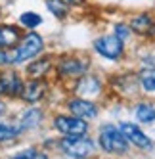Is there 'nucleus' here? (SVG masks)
<instances>
[{
	"label": "nucleus",
	"instance_id": "obj_1",
	"mask_svg": "<svg viewBox=\"0 0 155 159\" xmlns=\"http://www.w3.org/2000/svg\"><path fill=\"white\" fill-rule=\"evenodd\" d=\"M98 144L102 148V152L109 155H126L130 150V144L126 142L125 134L121 132L119 125H113V123H105L100 127Z\"/></svg>",
	"mask_w": 155,
	"mask_h": 159
},
{
	"label": "nucleus",
	"instance_id": "obj_2",
	"mask_svg": "<svg viewBox=\"0 0 155 159\" xmlns=\"http://www.w3.org/2000/svg\"><path fill=\"white\" fill-rule=\"evenodd\" d=\"M44 50V39L35 31H29L25 33L23 37L19 39V42L12 48V60L14 65H21V63H27L31 60H35L37 56H40Z\"/></svg>",
	"mask_w": 155,
	"mask_h": 159
},
{
	"label": "nucleus",
	"instance_id": "obj_3",
	"mask_svg": "<svg viewBox=\"0 0 155 159\" xmlns=\"http://www.w3.org/2000/svg\"><path fill=\"white\" fill-rule=\"evenodd\" d=\"M60 148L65 155H69L73 159H86L96 152V144L90 136H65L60 142Z\"/></svg>",
	"mask_w": 155,
	"mask_h": 159
},
{
	"label": "nucleus",
	"instance_id": "obj_4",
	"mask_svg": "<svg viewBox=\"0 0 155 159\" xmlns=\"http://www.w3.org/2000/svg\"><path fill=\"white\" fill-rule=\"evenodd\" d=\"M94 52L109 61H119L125 58V40H121L117 35H102L94 40Z\"/></svg>",
	"mask_w": 155,
	"mask_h": 159
},
{
	"label": "nucleus",
	"instance_id": "obj_5",
	"mask_svg": "<svg viewBox=\"0 0 155 159\" xmlns=\"http://www.w3.org/2000/svg\"><path fill=\"white\" fill-rule=\"evenodd\" d=\"M119 129L121 132L125 134V138L130 146H134L136 150L140 152H151L153 150V140L142 130V127L138 123H132V121H121L119 123Z\"/></svg>",
	"mask_w": 155,
	"mask_h": 159
},
{
	"label": "nucleus",
	"instance_id": "obj_6",
	"mask_svg": "<svg viewBox=\"0 0 155 159\" xmlns=\"http://www.w3.org/2000/svg\"><path fill=\"white\" fill-rule=\"evenodd\" d=\"M54 129L63 136H82L88 134V125L86 119H81L77 115H56L54 117Z\"/></svg>",
	"mask_w": 155,
	"mask_h": 159
},
{
	"label": "nucleus",
	"instance_id": "obj_7",
	"mask_svg": "<svg viewBox=\"0 0 155 159\" xmlns=\"http://www.w3.org/2000/svg\"><path fill=\"white\" fill-rule=\"evenodd\" d=\"M88 67H90V60H88V58H79V56H63V58H60V61L56 63V71L61 77L79 79L84 73H88Z\"/></svg>",
	"mask_w": 155,
	"mask_h": 159
},
{
	"label": "nucleus",
	"instance_id": "obj_8",
	"mask_svg": "<svg viewBox=\"0 0 155 159\" xmlns=\"http://www.w3.org/2000/svg\"><path fill=\"white\" fill-rule=\"evenodd\" d=\"M23 84H25L23 79H21L19 73L14 71V69H4L0 73V94L2 96H10V98L21 96Z\"/></svg>",
	"mask_w": 155,
	"mask_h": 159
},
{
	"label": "nucleus",
	"instance_id": "obj_9",
	"mask_svg": "<svg viewBox=\"0 0 155 159\" xmlns=\"http://www.w3.org/2000/svg\"><path fill=\"white\" fill-rule=\"evenodd\" d=\"M67 109L71 115H77V117H81V119H86V121H90V119H96L98 117V113H100V107L98 104H94L92 100H88V98H73L67 102Z\"/></svg>",
	"mask_w": 155,
	"mask_h": 159
},
{
	"label": "nucleus",
	"instance_id": "obj_10",
	"mask_svg": "<svg viewBox=\"0 0 155 159\" xmlns=\"http://www.w3.org/2000/svg\"><path fill=\"white\" fill-rule=\"evenodd\" d=\"M130 29L132 33H136V35L140 37H146V39H151L155 40V17L148 12H144V14H138L130 19Z\"/></svg>",
	"mask_w": 155,
	"mask_h": 159
},
{
	"label": "nucleus",
	"instance_id": "obj_11",
	"mask_svg": "<svg viewBox=\"0 0 155 159\" xmlns=\"http://www.w3.org/2000/svg\"><path fill=\"white\" fill-rule=\"evenodd\" d=\"M48 92V83L44 79H31L29 83L23 84V90H21V98H23L27 104H37L40 102Z\"/></svg>",
	"mask_w": 155,
	"mask_h": 159
},
{
	"label": "nucleus",
	"instance_id": "obj_12",
	"mask_svg": "<svg viewBox=\"0 0 155 159\" xmlns=\"http://www.w3.org/2000/svg\"><path fill=\"white\" fill-rule=\"evenodd\" d=\"M102 79L92 75V73H84L82 77H79V83H77V92L82 98H90V96H98L102 92Z\"/></svg>",
	"mask_w": 155,
	"mask_h": 159
},
{
	"label": "nucleus",
	"instance_id": "obj_13",
	"mask_svg": "<svg viewBox=\"0 0 155 159\" xmlns=\"http://www.w3.org/2000/svg\"><path fill=\"white\" fill-rule=\"evenodd\" d=\"M23 37L21 27L14 23H0V48H14Z\"/></svg>",
	"mask_w": 155,
	"mask_h": 159
},
{
	"label": "nucleus",
	"instance_id": "obj_14",
	"mask_svg": "<svg viewBox=\"0 0 155 159\" xmlns=\"http://www.w3.org/2000/svg\"><path fill=\"white\" fill-rule=\"evenodd\" d=\"M52 69V58L50 56H42V58H37L31 60L29 65H27V75L31 79H42L48 71Z\"/></svg>",
	"mask_w": 155,
	"mask_h": 159
},
{
	"label": "nucleus",
	"instance_id": "obj_15",
	"mask_svg": "<svg viewBox=\"0 0 155 159\" xmlns=\"http://www.w3.org/2000/svg\"><path fill=\"white\" fill-rule=\"evenodd\" d=\"M134 117L140 125H153L155 123V106L151 102H140L134 107Z\"/></svg>",
	"mask_w": 155,
	"mask_h": 159
},
{
	"label": "nucleus",
	"instance_id": "obj_16",
	"mask_svg": "<svg viewBox=\"0 0 155 159\" xmlns=\"http://www.w3.org/2000/svg\"><path fill=\"white\" fill-rule=\"evenodd\" d=\"M138 84L144 92L155 94V67H144L138 73Z\"/></svg>",
	"mask_w": 155,
	"mask_h": 159
},
{
	"label": "nucleus",
	"instance_id": "obj_17",
	"mask_svg": "<svg viewBox=\"0 0 155 159\" xmlns=\"http://www.w3.org/2000/svg\"><path fill=\"white\" fill-rule=\"evenodd\" d=\"M40 121H42V111L38 107H31V109H27L23 115H21L19 127H21V130H29V129L38 127Z\"/></svg>",
	"mask_w": 155,
	"mask_h": 159
},
{
	"label": "nucleus",
	"instance_id": "obj_18",
	"mask_svg": "<svg viewBox=\"0 0 155 159\" xmlns=\"http://www.w3.org/2000/svg\"><path fill=\"white\" fill-rule=\"evenodd\" d=\"M21 132H23V130H21L19 125L0 121V142H10V140H16Z\"/></svg>",
	"mask_w": 155,
	"mask_h": 159
},
{
	"label": "nucleus",
	"instance_id": "obj_19",
	"mask_svg": "<svg viewBox=\"0 0 155 159\" xmlns=\"http://www.w3.org/2000/svg\"><path fill=\"white\" fill-rule=\"evenodd\" d=\"M40 23H42V16L37 14V12H31V10L19 16V25L23 29H27V31H35Z\"/></svg>",
	"mask_w": 155,
	"mask_h": 159
},
{
	"label": "nucleus",
	"instance_id": "obj_20",
	"mask_svg": "<svg viewBox=\"0 0 155 159\" xmlns=\"http://www.w3.org/2000/svg\"><path fill=\"white\" fill-rule=\"evenodd\" d=\"M46 8L52 12V16H56L58 19L67 17V14H69V6L65 2H61V0H46Z\"/></svg>",
	"mask_w": 155,
	"mask_h": 159
},
{
	"label": "nucleus",
	"instance_id": "obj_21",
	"mask_svg": "<svg viewBox=\"0 0 155 159\" xmlns=\"http://www.w3.org/2000/svg\"><path fill=\"white\" fill-rule=\"evenodd\" d=\"M12 159H48V155L40 150H35V148H25V150L17 152Z\"/></svg>",
	"mask_w": 155,
	"mask_h": 159
},
{
	"label": "nucleus",
	"instance_id": "obj_22",
	"mask_svg": "<svg viewBox=\"0 0 155 159\" xmlns=\"http://www.w3.org/2000/svg\"><path fill=\"white\" fill-rule=\"evenodd\" d=\"M113 35H117L121 40H126V39L132 35V29H130V25H126V23H115Z\"/></svg>",
	"mask_w": 155,
	"mask_h": 159
},
{
	"label": "nucleus",
	"instance_id": "obj_23",
	"mask_svg": "<svg viewBox=\"0 0 155 159\" xmlns=\"http://www.w3.org/2000/svg\"><path fill=\"white\" fill-rule=\"evenodd\" d=\"M8 65H14L12 48H0V67H8Z\"/></svg>",
	"mask_w": 155,
	"mask_h": 159
},
{
	"label": "nucleus",
	"instance_id": "obj_24",
	"mask_svg": "<svg viewBox=\"0 0 155 159\" xmlns=\"http://www.w3.org/2000/svg\"><path fill=\"white\" fill-rule=\"evenodd\" d=\"M61 2H65V4H67V6L71 8V6H81V4L84 2V0H61Z\"/></svg>",
	"mask_w": 155,
	"mask_h": 159
},
{
	"label": "nucleus",
	"instance_id": "obj_25",
	"mask_svg": "<svg viewBox=\"0 0 155 159\" xmlns=\"http://www.w3.org/2000/svg\"><path fill=\"white\" fill-rule=\"evenodd\" d=\"M4 111H6V106L2 104V102H0V113H4Z\"/></svg>",
	"mask_w": 155,
	"mask_h": 159
},
{
	"label": "nucleus",
	"instance_id": "obj_26",
	"mask_svg": "<svg viewBox=\"0 0 155 159\" xmlns=\"http://www.w3.org/2000/svg\"><path fill=\"white\" fill-rule=\"evenodd\" d=\"M0 17H2V8H0Z\"/></svg>",
	"mask_w": 155,
	"mask_h": 159
}]
</instances>
